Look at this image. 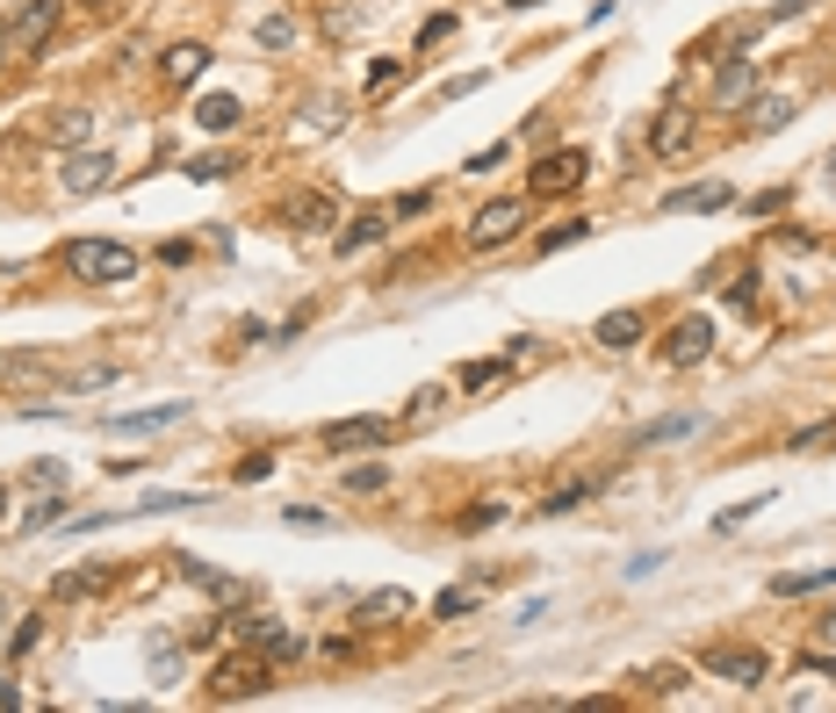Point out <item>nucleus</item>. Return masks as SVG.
Listing matches in <instances>:
<instances>
[{"label":"nucleus","mask_w":836,"mask_h":713,"mask_svg":"<svg viewBox=\"0 0 836 713\" xmlns=\"http://www.w3.org/2000/svg\"><path fill=\"white\" fill-rule=\"evenodd\" d=\"M58 267H66L72 281H88V289H123V281H138V253L116 238H72L66 253H58Z\"/></svg>","instance_id":"f257e3e1"},{"label":"nucleus","mask_w":836,"mask_h":713,"mask_svg":"<svg viewBox=\"0 0 836 713\" xmlns=\"http://www.w3.org/2000/svg\"><path fill=\"white\" fill-rule=\"evenodd\" d=\"M267 685H275V663H267L253 642H245L239 656H224L217 670H209V699H224V706H231V699H260Z\"/></svg>","instance_id":"f03ea898"},{"label":"nucleus","mask_w":836,"mask_h":713,"mask_svg":"<svg viewBox=\"0 0 836 713\" xmlns=\"http://www.w3.org/2000/svg\"><path fill=\"white\" fill-rule=\"evenodd\" d=\"M584 180H592V152H577V144H562V152H548V159H534V166H526V188H534L541 202L577 195Z\"/></svg>","instance_id":"7ed1b4c3"},{"label":"nucleus","mask_w":836,"mask_h":713,"mask_svg":"<svg viewBox=\"0 0 836 713\" xmlns=\"http://www.w3.org/2000/svg\"><path fill=\"white\" fill-rule=\"evenodd\" d=\"M520 224H526V202H520V195H498V202H484V209L469 217L462 245H469V253H498V245L520 238Z\"/></svg>","instance_id":"20e7f679"},{"label":"nucleus","mask_w":836,"mask_h":713,"mask_svg":"<svg viewBox=\"0 0 836 713\" xmlns=\"http://www.w3.org/2000/svg\"><path fill=\"white\" fill-rule=\"evenodd\" d=\"M699 670L721 685H765L771 678V656L765 648H743V642H715V648H699Z\"/></svg>","instance_id":"39448f33"},{"label":"nucleus","mask_w":836,"mask_h":713,"mask_svg":"<svg viewBox=\"0 0 836 713\" xmlns=\"http://www.w3.org/2000/svg\"><path fill=\"white\" fill-rule=\"evenodd\" d=\"M693 138H699V108L663 102L657 116H649V159H685V152H693Z\"/></svg>","instance_id":"423d86ee"},{"label":"nucleus","mask_w":836,"mask_h":713,"mask_svg":"<svg viewBox=\"0 0 836 713\" xmlns=\"http://www.w3.org/2000/svg\"><path fill=\"white\" fill-rule=\"evenodd\" d=\"M66 8L72 0H22L15 22H8V44H15V51H44L58 36V22H66Z\"/></svg>","instance_id":"0eeeda50"},{"label":"nucleus","mask_w":836,"mask_h":713,"mask_svg":"<svg viewBox=\"0 0 836 713\" xmlns=\"http://www.w3.org/2000/svg\"><path fill=\"white\" fill-rule=\"evenodd\" d=\"M224 627L239 634V642H253L267 663H303V648H311L297 627H281V620H245V612H239V620H224Z\"/></svg>","instance_id":"6e6552de"},{"label":"nucleus","mask_w":836,"mask_h":713,"mask_svg":"<svg viewBox=\"0 0 836 713\" xmlns=\"http://www.w3.org/2000/svg\"><path fill=\"white\" fill-rule=\"evenodd\" d=\"M707 353H715V325H707V317H678V325L663 331V367H699L707 361Z\"/></svg>","instance_id":"1a4fd4ad"},{"label":"nucleus","mask_w":836,"mask_h":713,"mask_svg":"<svg viewBox=\"0 0 836 713\" xmlns=\"http://www.w3.org/2000/svg\"><path fill=\"white\" fill-rule=\"evenodd\" d=\"M281 224L303 231V238H317V231L339 224V202H332V188H297L289 202H281Z\"/></svg>","instance_id":"9d476101"},{"label":"nucleus","mask_w":836,"mask_h":713,"mask_svg":"<svg viewBox=\"0 0 836 713\" xmlns=\"http://www.w3.org/2000/svg\"><path fill=\"white\" fill-rule=\"evenodd\" d=\"M390 433H397V425H390V418H332L325 433H317V447H332V454H353V447H390Z\"/></svg>","instance_id":"9b49d317"},{"label":"nucleus","mask_w":836,"mask_h":713,"mask_svg":"<svg viewBox=\"0 0 836 713\" xmlns=\"http://www.w3.org/2000/svg\"><path fill=\"white\" fill-rule=\"evenodd\" d=\"M58 180H66V195H102L108 180H116V159L108 152H66Z\"/></svg>","instance_id":"f8f14e48"},{"label":"nucleus","mask_w":836,"mask_h":713,"mask_svg":"<svg viewBox=\"0 0 836 713\" xmlns=\"http://www.w3.org/2000/svg\"><path fill=\"white\" fill-rule=\"evenodd\" d=\"M383 238H390V209H361V217L332 238V253H339V260H353V253H368V245H383Z\"/></svg>","instance_id":"ddd939ff"},{"label":"nucleus","mask_w":836,"mask_h":713,"mask_svg":"<svg viewBox=\"0 0 836 713\" xmlns=\"http://www.w3.org/2000/svg\"><path fill=\"white\" fill-rule=\"evenodd\" d=\"M642 331H649L642 311H606V317L592 325V339H599L606 353H627V347H642Z\"/></svg>","instance_id":"4468645a"},{"label":"nucleus","mask_w":836,"mask_h":713,"mask_svg":"<svg viewBox=\"0 0 836 713\" xmlns=\"http://www.w3.org/2000/svg\"><path fill=\"white\" fill-rule=\"evenodd\" d=\"M685 209H729V180H693V188H671L657 202V217H685Z\"/></svg>","instance_id":"2eb2a0df"},{"label":"nucleus","mask_w":836,"mask_h":713,"mask_svg":"<svg viewBox=\"0 0 836 713\" xmlns=\"http://www.w3.org/2000/svg\"><path fill=\"white\" fill-rule=\"evenodd\" d=\"M188 418V404H152V411H108L102 425L108 433H166V425H181Z\"/></svg>","instance_id":"dca6fc26"},{"label":"nucleus","mask_w":836,"mask_h":713,"mask_svg":"<svg viewBox=\"0 0 836 713\" xmlns=\"http://www.w3.org/2000/svg\"><path fill=\"white\" fill-rule=\"evenodd\" d=\"M181 570H188V584H202L217 606H245V598H253V584H245V576H224V570H209V562H181Z\"/></svg>","instance_id":"f3484780"},{"label":"nucleus","mask_w":836,"mask_h":713,"mask_svg":"<svg viewBox=\"0 0 836 713\" xmlns=\"http://www.w3.org/2000/svg\"><path fill=\"white\" fill-rule=\"evenodd\" d=\"M88 130H94V116L80 102H66V108H51V116H44V138L66 144V152H80V144H88Z\"/></svg>","instance_id":"a211bd4d"},{"label":"nucleus","mask_w":836,"mask_h":713,"mask_svg":"<svg viewBox=\"0 0 836 713\" xmlns=\"http://www.w3.org/2000/svg\"><path fill=\"white\" fill-rule=\"evenodd\" d=\"M750 87H757V66H750V58H729V66L715 72V108H743Z\"/></svg>","instance_id":"6ab92c4d"},{"label":"nucleus","mask_w":836,"mask_h":713,"mask_svg":"<svg viewBox=\"0 0 836 713\" xmlns=\"http://www.w3.org/2000/svg\"><path fill=\"white\" fill-rule=\"evenodd\" d=\"M793 116H801V102H786V94H757V102H750V116H743V130H757V138H765V130H786Z\"/></svg>","instance_id":"aec40b11"},{"label":"nucleus","mask_w":836,"mask_h":713,"mask_svg":"<svg viewBox=\"0 0 836 713\" xmlns=\"http://www.w3.org/2000/svg\"><path fill=\"white\" fill-rule=\"evenodd\" d=\"M159 72H166L174 87H188V80H202V72H209V44H174V51L159 58Z\"/></svg>","instance_id":"412c9836"},{"label":"nucleus","mask_w":836,"mask_h":713,"mask_svg":"<svg viewBox=\"0 0 836 713\" xmlns=\"http://www.w3.org/2000/svg\"><path fill=\"white\" fill-rule=\"evenodd\" d=\"M418 598L411 592H368L361 598V627H383V620H411Z\"/></svg>","instance_id":"4be33fe9"},{"label":"nucleus","mask_w":836,"mask_h":713,"mask_svg":"<svg viewBox=\"0 0 836 713\" xmlns=\"http://www.w3.org/2000/svg\"><path fill=\"white\" fill-rule=\"evenodd\" d=\"M108 576H116V562H80V570H66V576H58L51 592H58V598H88V592H102Z\"/></svg>","instance_id":"5701e85b"},{"label":"nucleus","mask_w":836,"mask_h":713,"mask_svg":"<svg viewBox=\"0 0 836 713\" xmlns=\"http://www.w3.org/2000/svg\"><path fill=\"white\" fill-rule=\"evenodd\" d=\"M239 116H245V108L231 102V94H202V102H195V122H202V130H217V138H224V130H239Z\"/></svg>","instance_id":"b1692460"},{"label":"nucleus","mask_w":836,"mask_h":713,"mask_svg":"<svg viewBox=\"0 0 836 713\" xmlns=\"http://www.w3.org/2000/svg\"><path fill=\"white\" fill-rule=\"evenodd\" d=\"M836 584V570H786V576H771V598H808V592H829Z\"/></svg>","instance_id":"393cba45"},{"label":"nucleus","mask_w":836,"mask_h":713,"mask_svg":"<svg viewBox=\"0 0 836 713\" xmlns=\"http://www.w3.org/2000/svg\"><path fill=\"white\" fill-rule=\"evenodd\" d=\"M584 498H592V483L577 476V483H562V490H548V498H541V505H534V519H562V512H577Z\"/></svg>","instance_id":"a878e982"},{"label":"nucleus","mask_w":836,"mask_h":713,"mask_svg":"<svg viewBox=\"0 0 836 713\" xmlns=\"http://www.w3.org/2000/svg\"><path fill=\"white\" fill-rule=\"evenodd\" d=\"M506 375H512V361H462V375H454V383L476 397V389H498Z\"/></svg>","instance_id":"bb28decb"},{"label":"nucleus","mask_w":836,"mask_h":713,"mask_svg":"<svg viewBox=\"0 0 836 713\" xmlns=\"http://www.w3.org/2000/svg\"><path fill=\"white\" fill-rule=\"evenodd\" d=\"M577 238H592V217H562L556 231H541V238H534V253H562V245H577Z\"/></svg>","instance_id":"cd10ccee"},{"label":"nucleus","mask_w":836,"mask_h":713,"mask_svg":"<svg viewBox=\"0 0 836 713\" xmlns=\"http://www.w3.org/2000/svg\"><path fill=\"white\" fill-rule=\"evenodd\" d=\"M253 44H260V51H289V44H297V15H267L260 30H253Z\"/></svg>","instance_id":"c85d7f7f"},{"label":"nucleus","mask_w":836,"mask_h":713,"mask_svg":"<svg viewBox=\"0 0 836 713\" xmlns=\"http://www.w3.org/2000/svg\"><path fill=\"white\" fill-rule=\"evenodd\" d=\"M635 685H642L649 699H671V692H678V685H685V670H678V663H657V670H642V678H635Z\"/></svg>","instance_id":"c756f323"},{"label":"nucleus","mask_w":836,"mask_h":713,"mask_svg":"<svg viewBox=\"0 0 836 713\" xmlns=\"http://www.w3.org/2000/svg\"><path fill=\"white\" fill-rule=\"evenodd\" d=\"M440 404H448V389H440V383H426L411 404H404V425H426V418H440Z\"/></svg>","instance_id":"7c9ffc66"},{"label":"nucleus","mask_w":836,"mask_h":713,"mask_svg":"<svg viewBox=\"0 0 836 713\" xmlns=\"http://www.w3.org/2000/svg\"><path fill=\"white\" fill-rule=\"evenodd\" d=\"M66 512H72L66 498H44V505H36L30 519H22V534H51V526H66Z\"/></svg>","instance_id":"2f4dec72"},{"label":"nucleus","mask_w":836,"mask_h":713,"mask_svg":"<svg viewBox=\"0 0 836 713\" xmlns=\"http://www.w3.org/2000/svg\"><path fill=\"white\" fill-rule=\"evenodd\" d=\"M498 519H506V505H498V498H484V505H469V512H462L454 526H462V534H490Z\"/></svg>","instance_id":"473e14b6"},{"label":"nucleus","mask_w":836,"mask_h":713,"mask_svg":"<svg viewBox=\"0 0 836 713\" xmlns=\"http://www.w3.org/2000/svg\"><path fill=\"white\" fill-rule=\"evenodd\" d=\"M390 217H426V209H433V188H404L397 202H383Z\"/></svg>","instance_id":"72a5a7b5"},{"label":"nucleus","mask_w":836,"mask_h":713,"mask_svg":"<svg viewBox=\"0 0 836 713\" xmlns=\"http://www.w3.org/2000/svg\"><path fill=\"white\" fill-rule=\"evenodd\" d=\"M390 476H383V461H361V469H347V490L353 498H368V490H383Z\"/></svg>","instance_id":"f704fd0d"},{"label":"nucleus","mask_w":836,"mask_h":713,"mask_svg":"<svg viewBox=\"0 0 836 713\" xmlns=\"http://www.w3.org/2000/svg\"><path fill=\"white\" fill-rule=\"evenodd\" d=\"M506 159H512V144H484V152H476L469 166H462V174H469V180H476V174H498V166H506Z\"/></svg>","instance_id":"c9c22d12"},{"label":"nucleus","mask_w":836,"mask_h":713,"mask_svg":"<svg viewBox=\"0 0 836 713\" xmlns=\"http://www.w3.org/2000/svg\"><path fill=\"white\" fill-rule=\"evenodd\" d=\"M281 519L297 526V534H303V526H311V534H325V526H332V512H317V505H289Z\"/></svg>","instance_id":"e433bc0d"},{"label":"nucleus","mask_w":836,"mask_h":713,"mask_svg":"<svg viewBox=\"0 0 836 713\" xmlns=\"http://www.w3.org/2000/svg\"><path fill=\"white\" fill-rule=\"evenodd\" d=\"M188 174H195V180H224L231 159H224V152H202V159H188Z\"/></svg>","instance_id":"4c0bfd02"},{"label":"nucleus","mask_w":836,"mask_h":713,"mask_svg":"<svg viewBox=\"0 0 836 713\" xmlns=\"http://www.w3.org/2000/svg\"><path fill=\"white\" fill-rule=\"evenodd\" d=\"M469 606H476V592H440V598H433V612H440V620H462Z\"/></svg>","instance_id":"58836bf2"},{"label":"nucleus","mask_w":836,"mask_h":713,"mask_svg":"<svg viewBox=\"0 0 836 713\" xmlns=\"http://www.w3.org/2000/svg\"><path fill=\"white\" fill-rule=\"evenodd\" d=\"M30 483H36V490H58V483H66V461H36Z\"/></svg>","instance_id":"ea45409f"},{"label":"nucleus","mask_w":836,"mask_h":713,"mask_svg":"<svg viewBox=\"0 0 836 713\" xmlns=\"http://www.w3.org/2000/svg\"><path fill=\"white\" fill-rule=\"evenodd\" d=\"M448 36H454V15H433L426 30H418V51H426V44H448Z\"/></svg>","instance_id":"a19ab883"},{"label":"nucleus","mask_w":836,"mask_h":713,"mask_svg":"<svg viewBox=\"0 0 836 713\" xmlns=\"http://www.w3.org/2000/svg\"><path fill=\"white\" fill-rule=\"evenodd\" d=\"M36 634H44V620H22L15 634H8V648H15V656H22V648H36Z\"/></svg>","instance_id":"79ce46f5"},{"label":"nucleus","mask_w":836,"mask_h":713,"mask_svg":"<svg viewBox=\"0 0 836 713\" xmlns=\"http://www.w3.org/2000/svg\"><path fill=\"white\" fill-rule=\"evenodd\" d=\"M390 80H397V58H375V66H368V87L383 94V87H390Z\"/></svg>","instance_id":"37998d69"},{"label":"nucleus","mask_w":836,"mask_h":713,"mask_svg":"<svg viewBox=\"0 0 836 713\" xmlns=\"http://www.w3.org/2000/svg\"><path fill=\"white\" fill-rule=\"evenodd\" d=\"M267 469H275V461H267V454H245V461H239V483H260Z\"/></svg>","instance_id":"c03bdc74"},{"label":"nucleus","mask_w":836,"mask_h":713,"mask_svg":"<svg viewBox=\"0 0 836 713\" xmlns=\"http://www.w3.org/2000/svg\"><path fill=\"white\" fill-rule=\"evenodd\" d=\"M202 498H144V512H195Z\"/></svg>","instance_id":"a18cd8bd"},{"label":"nucleus","mask_w":836,"mask_h":713,"mask_svg":"<svg viewBox=\"0 0 836 713\" xmlns=\"http://www.w3.org/2000/svg\"><path fill=\"white\" fill-rule=\"evenodd\" d=\"M815 0H771V15H808Z\"/></svg>","instance_id":"49530a36"},{"label":"nucleus","mask_w":836,"mask_h":713,"mask_svg":"<svg viewBox=\"0 0 836 713\" xmlns=\"http://www.w3.org/2000/svg\"><path fill=\"white\" fill-rule=\"evenodd\" d=\"M815 634H822V642L836 648V612H822V620H815Z\"/></svg>","instance_id":"de8ad7c7"},{"label":"nucleus","mask_w":836,"mask_h":713,"mask_svg":"<svg viewBox=\"0 0 836 713\" xmlns=\"http://www.w3.org/2000/svg\"><path fill=\"white\" fill-rule=\"evenodd\" d=\"M8 51H15V44H8V30H0V66H8Z\"/></svg>","instance_id":"09e8293b"},{"label":"nucleus","mask_w":836,"mask_h":713,"mask_svg":"<svg viewBox=\"0 0 836 713\" xmlns=\"http://www.w3.org/2000/svg\"><path fill=\"white\" fill-rule=\"evenodd\" d=\"M506 8H541V0H506Z\"/></svg>","instance_id":"8fccbe9b"},{"label":"nucleus","mask_w":836,"mask_h":713,"mask_svg":"<svg viewBox=\"0 0 836 713\" xmlns=\"http://www.w3.org/2000/svg\"><path fill=\"white\" fill-rule=\"evenodd\" d=\"M80 8H108V0H80Z\"/></svg>","instance_id":"3c124183"},{"label":"nucleus","mask_w":836,"mask_h":713,"mask_svg":"<svg viewBox=\"0 0 836 713\" xmlns=\"http://www.w3.org/2000/svg\"><path fill=\"white\" fill-rule=\"evenodd\" d=\"M0 512H8V490H0Z\"/></svg>","instance_id":"603ef678"},{"label":"nucleus","mask_w":836,"mask_h":713,"mask_svg":"<svg viewBox=\"0 0 836 713\" xmlns=\"http://www.w3.org/2000/svg\"><path fill=\"white\" fill-rule=\"evenodd\" d=\"M829 447H836V425H829Z\"/></svg>","instance_id":"864d4df0"}]
</instances>
